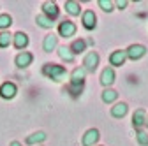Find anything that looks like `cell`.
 <instances>
[{
  "label": "cell",
  "instance_id": "obj_1",
  "mask_svg": "<svg viewBox=\"0 0 148 146\" xmlns=\"http://www.w3.org/2000/svg\"><path fill=\"white\" fill-rule=\"evenodd\" d=\"M42 74L48 79L55 81V83H60V81H64L67 78V70H65V67L57 65V63H46L42 67Z\"/></svg>",
  "mask_w": 148,
  "mask_h": 146
},
{
  "label": "cell",
  "instance_id": "obj_2",
  "mask_svg": "<svg viewBox=\"0 0 148 146\" xmlns=\"http://www.w3.org/2000/svg\"><path fill=\"white\" fill-rule=\"evenodd\" d=\"M99 62H101L99 55L95 51H88L85 55V58H83V69L86 72H90V74H94V72L97 70V67H99Z\"/></svg>",
  "mask_w": 148,
  "mask_h": 146
},
{
  "label": "cell",
  "instance_id": "obj_3",
  "mask_svg": "<svg viewBox=\"0 0 148 146\" xmlns=\"http://www.w3.org/2000/svg\"><path fill=\"white\" fill-rule=\"evenodd\" d=\"M125 55H127L129 60L136 62V60H141L145 55H146V48L143 44H131V46L125 49Z\"/></svg>",
  "mask_w": 148,
  "mask_h": 146
},
{
  "label": "cell",
  "instance_id": "obj_4",
  "mask_svg": "<svg viewBox=\"0 0 148 146\" xmlns=\"http://www.w3.org/2000/svg\"><path fill=\"white\" fill-rule=\"evenodd\" d=\"M85 76H86V70L83 67H76V69L71 72V86H74V88H83Z\"/></svg>",
  "mask_w": 148,
  "mask_h": 146
},
{
  "label": "cell",
  "instance_id": "obj_5",
  "mask_svg": "<svg viewBox=\"0 0 148 146\" xmlns=\"http://www.w3.org/2000/svg\"><path fill=\"white\" fill-rule=\"evenodd\" d=\"M16 93H18V86H16L12 81H5L2 86H0V97L5 99V100L14 99V97H16Z\"/></svg>",
  "mask_w": 148,
  "mask_h": 146
},
{
  "label": "cell",
  "instance_id": "obj_6",
  "mask_svg": "<svg viewBox=\"0 0 148 146\" xmlns=\"http://www.w3.org/2000/svg\"><path fill=\"white\" fill-rule=\"evenodd\" d=\"M76 33V25H74L71 20H64L60 25H58V35L60 37H72Z\"/></svg>",
  "mask_w": 148,
  "mask_h": 146
},
{
  "label": "cell",
  "instance_id": "obj_7",
  "mask_svg": "<svg viewBox=\"0 0 148 146\" xmlns=\"http://www.w3.org/2000/svg\"><path fill=\"white\" fill-rule=\"evenodd\" d=\"M81 23H83V27L86 28V30H94L95 27H97V16H95V12L94 11H85L83 12V16H81Z\"/></svg>",
  "mask_w": 148,
  "mask_h": 146
},
{
  "label": "cell",
  "instance_id": "obj_8",
  "mask_svg": "<svg viewBox=\"0 0 148 146\" xmlns=\"http://www.w3.org/2000/svg\"><path fill=\"white\" fill-rule=\"evenodd\" d=\"M127 60V55H125V49H116L109 55V63L111 67H122Z\"/></svg>",
  "mask_w": 148,
  "mask_h": 146
},
{
  "label": "cell",
  "instance_id": "obj_9",
  "mask_svg": "<svg viewBox=\"0 0 148 146\" xmlns=\"http://www.w3.org/2000/svg\"><path fill=\"white\" fill-rule=\"evenodd\" d=\"M115 78H116L115 69H113V67H106V69L102 70V74H101V85L106 86V88H109L111 85L115 83Z\"/></svg>",
  "mask_w": 148,
  "mask_h": 146
},
{
  "label": "cell",
  "instance_id": "obj_10",
  "mask_svg": "<svg viewBox=\"0 0 148 146\" xmlns=\"http://www.w3.org/2000/svg\"><path fill=\"white\" fill-rule=\"evenodd\" d=\"M146 125V111L145 109H136V113L132 115V127L136 130H141Z\"/></svg>",
  "mask_w": 148,
  "mask_h": 146
},
{
  "label": "cell",
  "instance_id": "obj_11",
  "mask_svg": "<svg viewBox=\"0 0 148 146\" xmlns=\"http://www.w3.org/2000/svg\"><path fill=\"white\" fill-rule=\"evenodd\" d=\"M42 14L46 18H49V20H57L60 11H58V5L55 2H44L42 4Z\"/></svg>",
  "mask_w": 148,
  "mask_h": 146
},
{
  "label": "cell",
  "instance_id": "obj_12",
  "mask_svg": "<svg viewBox=\"0 0 148 146\" xmlns=\"http://www.w3.org/2000/svg\"><path fill=\"white\" fill-rule=\"evenodd\" d=\"M32 60H34V55L32 53H28V51H21L20 55L16 57V67L18 69H27L30 63H32Z\"/></svg>",
  "mask_w": 148,
  "mask_h": 146
},
{
  "label": "cell",
  "instance_id": "obj_13",
  "mask_svg": "<svg viewBox=\"0 0 148 146\" xmlns=\"http://www.w3.org/2000/svg\"><path fill=\"white\" fill-rule=\"evenodd\" d=\"M99 137H101V134H99L97 129H88V130L85 132L81 143H83V146H94V144L99 141Z\"/></svg>",
  "mask_w": 148,
  "mask_h": 146
},
{
  "label": "cell",
  "instance_id": "obj_14",
  "mask_svg": "<svg viewBox=\"0 0 148 146\" xmlns=\"http://www.w3.org/2000/svg\"><path fill=\"white\" fill-rule=\"evenodd\" d=\"M12 44L16 49H25L28 46V35L25 32H16L12 35Z\"/></svg>",
  "mask_w": 148,
  "mask_h": 146
},
{
  "label": "cell",
  "instance_id": "obj_15",
  "mask_svg": "<svg viewBox=\"0 0 148 146\" xmlns=\"http://www.w3.org/2000/svg\"><path fill=\"white\" fill-rule=\"evenodd\" d=\"M57 42H58V37L51 32V33H48V35H46L44 41H42V49H44L46 53H51L55 48H57Z\"/></svg>",
  "mask_w": 148,
  "mask_h": 146
},
{
  "label": "cell",
  "instance_id": "obj_16",
  "mask_svg": "<svg viewBox=\"0 0 148 146\" xmlns=\"http://www.w3.org/2000/svg\"><path fill=\"white\" fill-rule=\"evenodd\" d=\"M127 111H129V106L125 102H118L111 107V116L113 118H123L127 115Z\"/></svg>",
  "mask_w": 148,
  "mask_h": 146
},
{
  "label": "cell",
  "instance_id": "obj_17",
  "mask_svg": "<svg viewBox=\"0 0 148 146\" xmlns=\"http://www.w3.org/2000/svg\"><path fill=\"white\" fill-rule=\"evenodd\" d=\"M44 139H46V134H44L42 130H39V132H34V134H30V136L25 139V143H27V144H32V146H35V144L39 146V144H41Z\"/></svg>",
  "mask_w": 148,
  "mask_h": 146
},
{
  "label": "cell",
  "instance_id": "obj_18",
  "mask_svg": "<svg viewBox=\"0 0 148 146\" xmlns=\"http://www.w3.org/2000/svg\"><path fill=\"white\" fill-rule=\"evenodd\" d=\"M65 11L71 16H79L81 5H79V2H76V0H67V2H65Z\"/></svg>",
  "mask_w": 148,
  "mask_h": 146
},
{
  "label": "cell",
  "instance_id": "obj_19",
  "mask_svg": "<svg viewBox=\"0 0 148 146\" xmlns=\"http://www.w3.org/2000/svg\"><path fill=\"white\" fill-rule=\"evenodd\" d=\"M58 57H60L64 62H67V63H72V62H74V55H72L71 48H67V46H60V48H58Z\"/></svg>",
  "mask_w": 148,
  "mask_h": 146
},
{
  "label": "cell",
  "instance_id": "obj_20",
  "mask_svg": "<svg viewBox=\"0 0 148 146\" xmlns=\"http://www.w3.org/2000/svg\"><path fill=\"white\" fill-rule=\"evenodd\" d=\"M85 48H86V41H85V39H76V41L71 44V51H72L74 57H76V55H79V53H83Z\"/></svg>",
  "mask_w": 148,
  "mask_h": 146
},
{
  "label": "cell",
  "instance_id": "obj_21",
  "mask_svg": "<svg viewBox=\"0 0 148 146\" xmlns=\"http://www.w3.org/2000/svg\"><path fill=\"white\" fill-rule=\"evenodd\" d=\"M118 99V93L115 92L113 88H106L104 92H102V102H106V104H111V102H115Z\"/></svg>",
  "mask_w": 148,
  "mask_h": 146
},
{
  "label": "cell",
  "instance_id": "obj_22",
  "mask_svg": "<svg viewBox=\"0 0 148 146\" xmlns=\"http://www.w3.org/2000/svg\"><path fill=\"white\" fill-rule=\"evenodd\" d=\"M35 21H37V25H41L42 28H51L55 23H53V20H49V18H46L44 14H39L35 18Z\"/></svg>",
  "mask_w": 148,
  "mask_h": 146
},
{
  "label": "cell",
  "instance_id": "obj_23",
  "mask_svg": "<svg viewBox=\"0 0 148 146\" xmlns=\"http://www.w3.org/2000/svg\"><path fill=\"white\" fill-rule=\"evenodd\" d=\"M12 42V35L9 32H0V48H7L9 44Z\"/></svg>",
  "mask_w": 148,
  "mask_h": 146
},
{
  "label": "cell",
  "instance_id": "obj_24",
  "mask_svg": "<svg viewBox=\"0 0 148 146\" xmlns=\"http://www.w3.org/2000/svg\"><path fill=\"white\" fill-rule=\"evenodd\" d=\"M99 7L104 12H113L115 11V2H111V0H99Z\"/></svg>",
  "mask_w": 148,
  "mask_h": 146
},
{
  "label": "cell",
  "instance_id": "obj_25",
  "mask_svg": "<svg viewBox=\"0 0 148 146\" xmlns=\"http://www.w3.org/2000/svg\"><path fill=\"white\" fill-rule=\"evenodd\" d=\"M11 25H12V18H11L9 14H0V28L5 30V28H9Z\"/></svg>",
  "mask_w": 148,
  "mask_h": 146
},
{
  "label": "cell",
  "instance_id": "obj_26",
  "mask_svg": "<svg viewBox=\"0 0 148 146\" xmlns=\"http://www.w3.org/2000/svg\"><path fill=\"white\" fill-rule=\"evenodd\" d=\"M136 139H138V143H139L141 146H148V132H145V130H138Z\"/></svg>",
  "mask_w": 148,
  "mask_h": 146
},
{
  "label": "cell",
  "instance_id": "obj_27",
  "mask_svg": "<svg viewBox=\"0 0 148 146\" xmlns=\"http://www.w3.org/2000/svg\"><path fill=\"white\" fill-rule=\"evenodd\" d=\"M127 4H129L127 0H116V2H115V7H118V9L122 11V9H125V7H127Z\"/></svg>",
  "mask_w": 148,
  "mask_h": 146
},
{
  "label": "cell",
  "instance_id": "obj_28",
  "mask_svg": "<svg viewBox=\"0 0 148 146\" xmlns=\"http://www.w3.org/2000/svg\"><path fill=\"white\" fill-rule=\"evenodd\" d=\"M9 146H21V143H18V141H12Z\"/></svg>",
  "mask_w": 148,
  "mask_h": 146
},
{
  "label": "cell",
  "instance_id": "obj_29",
  "mask_svg": "<svg viewBox=\"0 0 148 146\" xmlns=\"http://www.w3.org/2000/svg\"><path fill=\"white\" fill-rule=\"evenodd\" d=\"M146 127H148V115H146Z\"/></svg>",
  "mask_w": 148,
  "mask_h": 146
},
{
  "label": "cell",
  "instance_id": "obj_30",
  "mask_svg": "<svg viewBox=\"0 0 148 146\" xmlns=\"http://www.w3.org/2000/svg\"><path fill=\"white\" fill-rule=\"evenodd\" d=\"M39 146H41V144H39Z\"/></svg>",
  "mask_w": 148,
  "mask_h": 146
}]
</instances>
